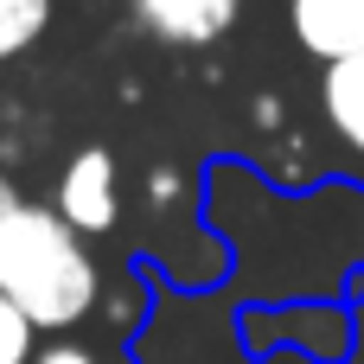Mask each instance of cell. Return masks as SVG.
Wrapping results in <instances>:
<instances>
[{"mask_svg": "<svg viewBox=\"0 0 364 364\" xmlns=\"http://www.w3.org/2000/svg\"><path fill=\"white\" fill-rule=\"evenodd\" d=\"M0 294L45 339H64L102 307V262L51 205L19 198L0 218Z\"/></svg>", "mask_w": 364, "mask_h": 364, "instance_id": "cell-1", "label": "cell"}, {"mask_svg": "<svg viewBox=\"0 0 364 364\" xmlns=\"http://www.w3.org/2000/svg\"><path fill=\"white\" fill-rule=\"evenodd\" d=\"M51 211L77 230V237H109L122 224V166L109 147H77L58 173Z\"/></svg>", "mask_w": 364, "mask_h": 364, "instance_id": "cell-2", "label": "cell"}, {"mask_svg": "<svg viewBox=\"0 0 364 364\" xmlns=\"http://www.w3.org/2000/svg\"><path fill=\"white\" fill-rule=\"evenodd\" d=\"M128 13H134V26L154 45L205 51V45H218L243 19V0H128Z\"/></svg>", "mask_w": 364, "mask_h": 364, "instance_id": "cell-3", "label": "cell"}, {"mask_svg": "<svg viewBox=\"0 0 364 364\" xmlns=\"http://www.w3.org/2000/svg\"><path fill=\"white\" fill-rule=\"evenodd\" d=\"M288 32L320 64L364 51V0H288Z\"/></svg>", "mask_w": 364, "mask_h": 364, "instance_id": "cell-4", "label": "cell"}, {"mask_svg": "<svg viewBox=\"0 0 364 364\" xmlns=\"http://www.w3.org/2000/svg\"><path fill=\"white\" fill-rule=\"evenodd\" d=\"M320 122H326L333 147L364 166V51L333 58L320 70Z\"/></svg>", "mask_w": 364, "mask_h": 364, "instance_id": "cell-5", "label": "cell"}, {"mask_svg": "<svg viewBox=\"0 0 364 364\" xmlns=\"http://www.w3.org/2000/svg\"><path fill=\"white\" fill-rule=\"evenodd\" d=\"M51 19V0H0V64H13L26 45H38Z\"/></svg>", "mask_w": 364, "mask_h": 364, "instance_id": "cell-6", "label": "cell"}, {"mask_svg": "<svg viewBox=\"0 0 364 364\" xmlns=\"http://www.w3.org/2000/svg\"><path fill=\"white\" fill-rule=\"evenodd\" d=\"M32 352H38V326L0 294V364H32Z\"/></svg>", "mask_w": 364, "mask_h": 364, "instance_id": "cell-7", "label": "cell"}, {"mask_svg": "<svg viewBox=\"0 0 364 364\" xmlns=\"http://www.w3.org/2000/svg\"><path fill=\"white\" fill-rule=\"evenodd\" d=\"M141 192H147V205H160V211H166V205H179V198H186V179H179L173 166H147Z\"/></svg>", "mask_w": 364, "mask_h": 364, "instance_id": "cell-8", "label": "cell"}, {"mask_svg": "<svg viewBox=\"0 0 364 364\" xmlns=\"http://www.w3.org/2000/svg\"><path fill=\"white\" fill-rule=\"evenodd\" d=\"M32 364H102L90 346H77V339H45L38 352H32Z\"/></svg>", "mask_w": 364, "mask_h": 364, "instance_id": "cell-9", "label": "cell"}, {"mask_svg": "<svg viewBox=\"0 0 364 364\" xmlns=\"http://www.w3.org/2000/svg\"><path fill=\"white\" fill-rule=\"evenodd\" d=\"M250 115H256V128H269V134L282 128V102H275V96H262V102H256Z\"/></svg>", "mask_w": 364, "mask_h": 364, "instance_id": "cell-10", "label": "cell"}, {"mask_svg": "<svg viewBox=\"0 0 364 364\" xmlns=\"http://www.w3.org/2000/svg\"><path fill=\"white\" fill-rule=\"evenodd\" d=\"M134 307H141V294H134V288H115V301H109V314H115L122 326L134 320Z\"/></svg>", "mask_w": 364, "mask_h": 364, "instance_id": "cell-11", "label": "cell"}, {"mask_svg": "<svg viewBox=\"0 0 364 364\" xmlns=\"http://www.w3.org/2000/svg\"><path fill=\"white\" fill-rule=\"evenodd\" d=\"M13 205H19V186H13V179H6V173H0V218H6V211H13Z\"/></svg>", "mask_w": 364, "mask_h": 364, "instance_id": "cell-12", "label": "cell"}]
</instances>
